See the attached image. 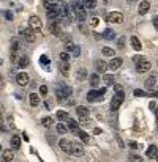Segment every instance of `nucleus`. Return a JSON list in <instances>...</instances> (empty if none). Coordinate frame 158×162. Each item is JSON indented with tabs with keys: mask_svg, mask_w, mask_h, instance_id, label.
<instances>
[{
	"mask_svg": "<svg viewBox=\"0 0 158 162\" xmlns=\"http://www.w3.org/2000/svg\"><path fill=\"white\" fill-rule=\"evenodd\" d=\"M16 82H18L21 87H25V85H29L30 77H29V74H27V72H19L18 77H16Z\"/></svg>",
	"mask_w": 158,
	"mask_h": 162,
	"instance_id": "9",
	"label": "nucleus"
},
{
	"mask_svg": "<svg viewBox=\"0 0 158 162\" xmlns=\"http://www.w3.org/2000/svg\"><path fill=\"white\" fill-rule=\"evenodd\" d=\"M149 10H150V3L147 2V0H142V2L139 3V8H138V11H139V14L142 16V14H145Z\"/></svg>",
	"mask_w": 158,
	"mask_h": 162,
	"instance_id": "14",
	"label": "nucleus"
},
{
	"mask_svg": "<svg viewBox=\"0 0 158 162\" xmlns=\"http://www.w3.org/2000/svg\"><path fill=\"white\" fill-rule=\"evenodd\" d=\"M149 109H150V110H157V106H155V102H150V104H149Z\"/></svg>",
	"mask_w": 158,
	"mask_h": 162,
	"instance_id": "53",
	"label": "nucleus"
},
{
	"mask_svg": "<svg viewBox=\"0 0 158 162\" xmlns=\"http://www.w3.org/2000/svg\"><path fill=\"white\" fill-rule=\"evenodd\" d=\"M123 99H125V95H123V91H115V95L112 96V99H111V110L115 112L120 107V104L123 102Z\"/></svg>",
	"mask_w": 158,
	"mask_h": 162,
	"instance_id": "2",
	"label": "nucleus"
},
{
	"mask_svg": "<svg viewBox=\"0 0 158 162\" xmlns=\"http://www.w3.org/2000/svg\"><path fill=\"white\" fill-rule=\"evenodd\" d=\"M57 132H59V134H67L68 128L63 124V123H59V124H57Z\"/></svg>",
	"mask_w": 158,
	"mask_h": 162,
	"instance_id": "32",
	"label": "nucleus"
},
{
	"mask_svg": "<svg viewBox=\"0 0 158 162\" xmlns=\"http://www.w3.org/2000/svg\"><path fill=\"white\" fill-rule=\"evenodd\" d=\"M71 145H73V142L67 140V138H62V140L59 142V146H60V149H62V151L70 153V154H71Z\"/></svg>",
	"mask_w": 158,
	"mask_h": 162,
	"instance_id": "10",
	"label": "nucleus"
},
{
	"mask_svg": "<svg viewBox=\"0 0 158 162\" xmlns=\"http://www.w3.org/2000/svg\"><path fill=\"white\" fill-rule=\"evenodd\" d=\"M97 24H98V19L93 17V19H92V25H97Z\"/></svg>",
	"mask_w": 158,
	"mask_h": 162,
	"instance_id": "55",
	"label": "nucleus"
},
{
	"mask_svg": "<svg viewBox=\"0 0 158 162\" xmlns=\"http://www.w3.org/2000/svg\"><path fill=\"white\" fill-rule=\"evenodd\" d=\"M79 137H81V140H82L84 143H88V140H90V138H88V134L84 132V131H81V132H79Z\"/></svg>",
	"mask_w": 158,
	"mask_h": 162,
	"instance_id": "35",
	"label": "nucleus"
},
{
	"mask_svg": "<svg viewBox=\"0 0 158 162\" xmlns=\"http://www.w3.org/2000/svg\"><path fill=\"white\" fill-rule=\"evenodd\" d=\"M153 25H155V29L158 30V16H155V17H153Z\"/></svg>",
	"mask_w": 158,
	"mask_h": 162,
	"instance_id": "54",
	"label": "nucleus"
},
{
	"mask_svg": "<svg viewBox=\"0 0 158 162\" xmlns=\"http://www.w3.org/2000/svg\"><path fill=\"white\" fill-rule=\"evenodd\" d=\"M93 134H97V136H98V134H101V129H98V128H97V129L93 131Z\"/></svg>",
	"mask_w": 158,
	"mask_h": 162,
	"instance_id": "56",
	"label": "nucleus"
},
{
	"mask_svg": "<svg viewBox=\"0 0 158 162\" xmlns=\"http://www.w3.org/2000/svg\"><path fill=\"white\" fill-rule=\"evenodd\" d=\"M130 43H131L134 51H141L142 44H141V41H139V38H138V36H131V38H130Z\"/></svg>",
	"mask_w": 158,
	"mask_h": 162,
	"instance_id": "18",
	"label": "nucleus"
},
{
	"mask_svg": "<svg viewBox=\"0 0 158 162\" xmlns=\"http://www.w3.org/2000/svg\"><path fill=\"white\" fill-rule=\"evenodd\" d=\"M60 60L65 61V63H68V60H70V54H68V52H62L60 54Z\"/></svg>",
	"mask_w": 158,
	"mask_h": 162,
	"instance_id": "38",
	"label": "nucleus"
},
{
	"mask_svg": "<svg viewBox=\"0 0 158 162\" xmlns=\"http://www.w3.org/2000/svg\"><path fill=\"white\" fill-rule=\"evenodd\" d=\"M82 5L88 10H93L97 8V0H82Z\"/></svg>",
	"mask_w": 158,
	"mask_h": 162,
	"instance_id": "22",
	"label": "nucleus"
},
{
	"mask_svg": "<svg viewBox=\"0 0 158 162\" xmlns=\"http://www.w3.org/2000/svg\"><path fill=\"white\" fill-rule=\"evenodd\" d=\"M29 57H27V55H22L21 57V58H19V61H18V65H19V68H25L27 66V65H29Z\"/></svg>",
	"mask_w": 158,
	"mask_h": 162,
	"instance_id": "29",
	"label": "nucleus"
},
{
	"mask_svg": "<svg viewBox=\"0 0 158 162\" xmlns=\"http://www.w3.org/2000/svg\"><path fill=\"white\" fill-rule=\"evenodd\" d=\"M19 47H21V44H19V41H18V40L11 41V51H13V52H16Z\"/></svg>",
	"mask_w": 158,
	"mask_h": 162,
	"instance_id": "37",
	"label": "nucleus"
},
{
	"mask_svg": "<svg viewBox=\"0 0 158 162\" xmlns=\"http://www.w3.org/2000/svg\"><path fill=\"white\" fill-rule=\"evenodd\" d=\"M87 77V71L84 68H81V69H78L76 71V79H79V80H84Z\"/></svg>",
	"mask_w": 158,
	"mask_h": 162,
	"instance_id": "27",
	"label": "nucleus"
},
{
	"mask_svg": "<svg viewBox=\"0 0 158 162\" xmlns=\"http://www.w3.org/2000/svg\"><path fill=\"white\" fill-rule=\"evenodd\" d=\"M114 90H115V91H122V85H119V83H114Z\"/></svg>",
	"mask_w": 158,
	"mask_h": 162,
	"instance_id": "51",
	"label": "nucleus"
},
{
	"mask_svg": "<svg viewBox=\"0 0 158 162\" xmlns=\"http://www.w3.org/2000/svg\"><path fill=\"white\" fill-rule=\"evenodd\" d=\"M60 72H62V76H65V77L70 74V66H68V63L62 61V65H60Z\"/></svg>",
	"mask_w": 158,
	"mask_h": 162,
	"instance_id": "24",
	"label": "nucleus"
},
{
	"mask_svg": "<svg viewBox=\"0 0 158 162\" xmlns=\"http://www.w3.org/2000/svg\"><path fill=\"white\" fill-rule=\"evenodd\" d=\"M55 2H60V0H55Z\"/></svg>",
	"mask_w": 158,
	"mask_h": 162,
	"instance_id": "59",
	"label": "nucleus"
},
{
	"mask_svg": "<svg viewBox=\"0 0 158 162\" xmlns=\"http://www.w3.org/2000/svg\"><path fill=\"white\" fill-rule=\"evenodd\" d=\"M144 83H145V87H147V88H150V90H152V88L155 87V83H157V77H155V76H150Z\"/></svg>",
	"mask_w": 158,
	"mask_h": 162,
	"instance_id": "23",
	"label": "nucleus"
},
{
	"mask_svg": "<svg viewBox=\"0 0 158 162\" xmlns=\"http://www.w3.org/2000/svg\"><path fill=\"white\" fill-rule=\"evenodd\" d=\"M145 156L147 157H157L158 156V148L157 145H150L147 149H145Z\"/></svg>",
	"mask_w": 158,
	"mask_h": 162,
	"instance_id": "15",
	"label": "nucleus"
},
{
	"mask_svg": "<svg viewBox=\"0 0 158 162\" xmlns=\"http://www.w3.org/2000/svg\"><path fill=\"white\" fill-rule=\"evenodd\" d=\"M35 33H37V32H33V30L30 29V27H29V29H24V30H21V35L25 38V41H29V43H33V41L37 40Z\"/></svg>",
	"mask_w": 158,
	"mask_h": 162,
	"instance_id": "7",
	"label": "nucleus"
},
{
	"mask_svg": "<svg viewBox=\"0 0 158 162\" xmlns=\"http://www.w3.org/2000/svg\"><path fill=\"white\" fill-rule=\"evenodd\" d=\"M103 38H106V40H114L115 38V32L111 29H106L105 32H103Z\"/></svg>",
	"mask_w": 158,
	"mask_h": 162,
	"instance_id": "25",
	"label": "nucleus"
},
{
	"mask_svg": "<svg viewBox=\"0 0 158 162\" xmlns=\"http://www.w3.org/2000/svg\"><path fill=\"white\" fill-rule=\"evenodd\" d=\"M29 25L30 29L33 30V32H41V29H43V22H41V19L38 16H32L29 19Z\"/></svg>",
	"mask_w": 158,
	"mask_h": 162,
	"instance_id": "4",
	"label": "nucleus"
},
{
	"mask_svg": "<svg viewBox=\"0 0 158 162\" xmlns=\"http://www.w3.org/2000/svg\"><path fill=\"white\" fill-rule=\"evenodd\" d=\"M130 159H131V161H134V162H141V157L134 156V154H131V156H130Z\"/></svg>",
	"mask_w": 158,
	"mask_h": 162,
	"instance_id": "49",
	"label": "nucleus"
},
{
	"mask_svg": "<svg viewBox=\"0 0 158 162\" xmlns=\"http://www.w3.org/2000/svg\"><path fill=\"white\" fill-rule=\"evenodd\" d=\"M19 146H21V138H19L18 136H13V138H11V148L18 149Z\"/></svg>",
	"mask_w": 158,
	"mask_h": 162,
	"instance_id": "26",
	"label": "nucleus"
},
{
	"mask_svg": "<svg viewBox=\"0 0 158 162\" xmlns=\"http://www.w3.org/2000/svg\"><path fill=\"white\" fill-rule=\"evenodd\" d=\"M46 138H48V142H49V143H55V137L51 136V134H48V136H46Z\"/></svg>",
	"mask_w": 158,
	"mask_h": 162,
	"instance_id": "45",
	"label": "nucleus"
},
{
	"mask_svg": "<svg viewBox=\"0 0 158 162\" xmlns=\"http://www.w3.org/2000/svg\"><path fill=\"white\" fill-rule=\"evenodd\" d=\"M150 68H152V65H150V61L145 60V58H142L141 61L136 63V71L138 72H145V71H149Z\"/></svg>",
	"mask_w": 158,
	"mask_h": 162,
	"instance_id": "6",
	"label": "nucleus"
},
{
	"mask_svg": "<svg viewBox=\"0 0 158 162\" xmlns=\"http://www.w3.org/2000/svg\"><path fill=\"white\" fill-rule=\"evenodd\" d=\"M114 137H115V140H117L119 146H120V148H125V143H123V140L120 138V136H119V134H114Z\"/></svg>",
	"mask_w": 158,
	"mask_h": 162,
	"instance_id": "41",
	"label": "nucleus"
},
{
	"mask_svg": "<svg viewBox=\"0 0 158 162\" xmlns=\"http://www.w3.org/2000/svg\"><path fill=\"white\" fill-rule=\"evenodd\" d=\"M60 24L59 22H52V24H49V32H51L54 36H60Z\"/></svg>",
	"mask_w": 158,
	"mask_h": 162,
	"instance_id": "12",
	"label": "nucleus"
},
{
	"mask_svg": "<svg viewBox=\"0 0 158 162\" xmlns=\"http://www.w3.org/2000/svg\"><path fill=\"white\" fill-rule=\"evenodd\" d=\"M19 58H21V57H18L16 52H11V61H13V63H18Z\"/></svg>",
	"mask_w": 158,
	"mask_h": 162,
	"instance_id": "43",
	"label": "nucleus"
},
{
	"mask_svg": "<svg viewBox=\"0 0 158 162\" xmlns=\"http://www.w3.org/2000/svg\"><path fill=\"white\" fill-rule=\"evenodd\" d=\"M76 113H78L81 118H86V117H88V107L78 106V107H76Z\"/></svg>",
	"mask_w": 158,
	"mask_h": 162,
	"instance_id": "17",
	"label": "nucleus"
},
{
	"mask_svg": "<svg viewBox=\"0 0 158 162\" xmlns=\"http://www.w3.org/2000/svg\"><path fill=\"white\" fill-rule=\"evenodd\" d=\"M147 96H150V98H157V99H158V91H155V90H150L149 93H147Z\"/></svg>",
	"mask_w": 158,
	"mask_h": 162,
	"instance_id": "44",
	"label": "nucleus"
},
{
	"mask_svg": "<svg viewBox=\"0 0 158 162\" xmlns=\"http://www.w3.org/2000/svg\"><path fill=\"white\" fill-rule=\"evenodd\" d=\"M95 68H97L98 72H103V74H105L106 69L109 68V65H107L106 61H103V60H97V63H95Z\"/></svg>",
	"mask_w": 158,
	"mask_h": 162,
	"instance_id": "13",
	"label": "nucleus"
},
{
	"mask_svg": "<svg viewBox=\"0 0 158 162\" xmlns=\"http://www.w3.org/2000/svg\"><path fill=\"white\" fill-rule=\"evenodd\" d=\"M71 54H73V55H74V57H79V54H81V49L78 47V46H76V47H74V51H73Z\"/></svg>",
	"mask_w": 158,
	"mask_h": 162,
	"instance_id": "47",
	"label": "nucleus"
},
{
	"mask_svg": "<svg viewBox=\"0 0 158 162\" xmlns=\"http://www.w3.org/2000/svg\"><path fill=\"white\" fill-rule=\"evenodd\" d=\"M130 146H131L133 149H138V148H139V145H138L136 142H131V143H130Z\"/></svg>",
	"mask_w": 158,
	"mask_h": 162,
	"instance_id": "52",
	"label": "nucleus"
},
{
	"mask_svg": "<svg viewBox=\"0 0 158 162\" xmlns=\"http://www.w3.org/2000/svg\"><path fill=\"white\" fill-rule=\"evenodd\" d=\"M41 63H43V65H48L49 63V58H48V57H46V55H41Z\"/></svg>",
	"mask_w": 158,
	"mask_h": 162,
	"instance_id": "48",
	"label": "nucleus"
},
{
	"mask_svg": "<svg viewBox=\"0 0 158 162\" xmlns=\"http://www.w3.org/2000/svg\"><path fill=\"white\" fill-rule=\"evenodd\" d=\"M142 58H144V57H141V55H136V57H133V61H134V63H138V61H141Z\"/></svg>",
	"mask_w": 158,
	"mask_h": 162,
	"instance_id": "50",
	"label": "nucleus"
},
{
	"mask_svg": "<svg viewBox=\"0 0 158 162\" xmlns=\"http://www.w3.org/2000/svg\"><path fill=\"white\" fill-rule=\"evenodd\" d=\"M157 162H158V156H157Z\"/></svg>",
	"mask_w": 158,
	"mask_h": 162,
	"instance_id": "58",
	"label": "nucleus"
},
{
	"mask_svg": "<svg viewBox=\"0 0 158 162\" xmlns=\"http://www.w3.org/2000/svg\"><path fill=\"white\" fill-rule=\"evenodd\" d=\"M90 83H92V87H97V85H98V83H100L98 74H92V76H90Z\"/></svg>",
	"mask_w": 158,
	"mask_h": 162,
	"instance_id": "33",
	"label": "nucleus"
},
{
	"mask_svg": "<svg viewBox=\"0 0 158 162\" xmlns=\"http://www.w3.org/2000/svg\"><path fill=\"white\" fill-rule=\"evenodd\" d=\"M55 98H57V101H59V102H63L65 99H67V96L62 93L60 90H57V91H55Z\"/></svg>",
	"mask_w": 158,
	"mask_h": 162,
	"instance_id": "34",
	"label": "nucleus"
},
{
	"mask_svg": "<svg viewBox=\"0 0 158 162\" xmlns=\"http://www.w3.org/2000/svg\"><path fill=\"white\" fill-rule=\"evenodd\" d=\"M30 104H32L33 107H38V104H40V98H38L37 93H32V95H30Z\"/></svg>",
	"mask_w": 158,
	"mask_h": 162,
	"instance_id": "30",
	"label": "nucleus"
},
{
	"mask_svg": "<svg viewBox=\"0 0 158 162\" xmlns=\"http://www.w3.org/2000/svg\"><path fill=\"white\" fill-rule=\"evenodd\" d=\"M125 36H122V38H119V41H117V47L119 49H123V47H125Z\"/></svg>",
	"mask_w": 158,
	"mask_h": 162,
	"instance_id": "39",
	"label": "nucleus"
},
{
	"mask_svg": "<svg viewBox=\"0 0 158 162\" xmlns=\"http://www.w3.org/2000/svg\"><path fill=\"white\" fill-rule=\"evenodd\" d=\"M107 65H109V69H119V68L122 66V58H119V57H114V58L111 60Z\"/></svg>",
	"mask_w": 158,
	"mask_h": 162,
	"instance_id": "16",
	"label": "nucleus"
},
{
	"mask_svg": "<svg viewBox=\"0 0 158 162\" xmlns=\"http://www.w3.org/2000/svg\"><path fill=\"white\" fill-rule=\"evenodd\" d=\"M41 124H43L44 128H51V126L54 124V120L51 117H44L43 120H41Z\"/></svg>",
	"mask_w": 158,
	"mask_h": 162,
	"instance_id": "28",
	"label": "nucleus"
},
{
	"mask_svg": "<svg viewBox=\"0 0 158 162\" xmlns=\"http://www.w3.org/2000/svg\"><path fill=\"white\" fill-rule=\"evenodd\" d=\"M103 80H105L107 85H114V76L112 74H105L103 76Z\"/></svg>",
	"mask_w": 158,
	"mask_h": 162,
	"instance_id": "31",
	"label": "nucleus"
},
{
	"mask_svg": "<svg viewBox=\"0 0 158 162\" xmlns=\"http://www.w3.org/2000/svg\"><path fill=\"white\" fill-rule=\"evenodd\" d=\"M40 93L41 95H46V93H48V87H46V85H41L40 87Z\"/></svg>",
	"mask_w": 158,
	"mask_h": 162,
	"instance_id": "46",
	"label": "nucleus"
},
{
	"mask_svg": "<svg viewBox=\"0 0 158 162\" xmlns=\"http://www.w3.org/2000/svg\"><path fill=\"white\" fill-rule=\"evenodd\" d=\"M71 10H73V14H74V17L78 19L79 22H84V21L87 19L86 6L81 5L78 0H73V3H71Z\"/></svg>",
	"mask_w": 158,
	"mask_h": 162,
	"instance_id": "1",
	"label": "nucleus"
},
{
	"mask_svg": "<svg viewBox=\"0 0 158 162\" xmlns=\"http://www.w3.org/2000/svg\"><path fill=\"white\" fill-rule=\"evenodd\" d=\"M2 157H3V161L5 162H10V161H13V151L11 149H3V153H2Z\"/></svg>",
	"mask_w": 158,
	"mask_h": 162,
	"instance_id": "21",
	"label": "nucleus"
},
{
	"mask_svg": "<svg viewBox=\"0 0 158 162\" xmlns=\"http://www.w3.org/2000/svg\"><path fill=\"white\" fill-rule=\"evenodd\" d=\"M106 21L107 22H114V24H122L123 22V14L119 13V11H112L106 16Z\"/></svg>",
	"mask_w": 158,
	"mask_h": 162,
	"instance_id": "5",
	"label": "nucleus"
},
{
	"mask_svg": "<svg viewBox=\"0 0 158 162\" xmlns=\"http://www.w3.org/2000/svg\"><path fill=\"white\" fill-rule=\"evenodd\" d=\"M57 90H60L62 93H63L65 96H67V98H70V96H71V93H73V90H71V88L68 87V85H65V83H60Z\"/></svg>",
	"mask_w": 158,
	"mask_h": 162,
	"instance_id": "19",
	"label": "nucleus"
},
{
	"mask_svg": "<svg viewBox=\"0 0 158 162\" xmlns=\"http://www.w3.org/2000/svg\"><path fill=\"white\" fill-rule=\"evenodd\" d=\"M133 95L138 96V98H144V96H147V93H145V91H142V90H134Z\"/></svg>",
	"mask_w": 158,
	"mask_h": 162,
	"instance_id": "40",
	"label": "nucleus"
},
{
	"mask_svg": "<svg viewBox=\"0 0 158 162\" xmlns=\"http://www.w3.org/2000/svg\"><path fill=\"white\" fill-rule=\"evenodd\" d=\"M57 118L62 120V121H70V120H71L70 113H68V112H65V110H59V112H57Z\"/></svg>",
	"mask_w": 158,
	"mask_h": 162,
	"instance_id": "20",
	"label": "nucleus"
},
{
	"mask_svg": "<svg viewBox=\"0 0 158 162\" xmlns=\"http://www.w3.org/2000/svg\"><path fill=\"white\" fill-rule=\"evenodd\" d=\"M105 93H106V88H100V90H92V91H88V95H87V101H90V102L100 101V99H103Z\"/></svg>",
	"mask_w": 158,
	"mask_h": 162,
	"instance_id": "3",
	"label": "nucleus"
},
{
	"mask_svg": "<svg viewBox=\"0 0 158 162\" xmlns=\"http://www.w3.org/2000/svg\"><path fill=\"white\" fill-rule=\"evenodd\" d=\"M155 117H157V121H158V107H157V110H155Z\"/></svg>",
	"mask_w": 158,
	"mask_h": 162,
	"instance_id": "57",
	"label": "nucleus"
},
{
	"mask_svg": "<svg viewBox=\"0 0 158 162\" xmlns=\"http://www.w3.org/2000/svg\"><path fill=\"white\" fill-rule=\"evenodd\" d=\"M3 16H5L6 19H8V21H13V13H11V11H3Z\"/></svg>",
	"mask_w": 158,
	"mask_h": 162,
	"instance_id": "42",
	"label": "nucleus"
},
{
	"mask_svg": "<svg viewBox=\"0 0 158 162\" xmlns=\"http://www.w3.org/2000/svg\"><path fill=\"white\" fill-rule=\"evenodd\" d=\"M103 55L112 57V58H114V51H112V49H109V47H103Z\"/></svg>",
	"mask_w": 158,
	"mask_h": 162,
	"instance_id": "36",
	"label": "nucleus"
},
{
	"mask_svg": "<svg viewBox=\"0 0 158 162\" xmlns=\"http://www.w3.org/2000/svg\"><path fill=\"white\" fill-rule=\"evenodd\" d=\"M68 129H70L73 134H76V136H79V132L82 131V129L79 128V124H78V123L74 121V120H70V121H68Z\"/></svg>",
	"mask_w": 158,
	"mask_h": 162,
	"instance_id": "11",
	"label": "nucleus"
},
{
	"mask_svg": "<svg viewBox=\"0 0 158 162\" xmlns=\"http://www.w3.org/2000/svg\"><path fill=\"white\" fill-rule=\"evenodd\" d=\"M71 154H74L76 157L82 156V154H84V146L81 145L79 142H73V145H71Z\"/></svg>",
	"mask_w": 158,
	"mask_h": 162,
	"instance_id": "8",
	"label": "nucleus"
}]
</instances>
